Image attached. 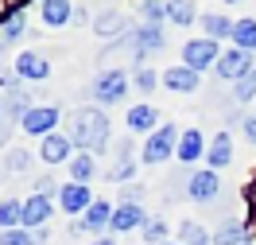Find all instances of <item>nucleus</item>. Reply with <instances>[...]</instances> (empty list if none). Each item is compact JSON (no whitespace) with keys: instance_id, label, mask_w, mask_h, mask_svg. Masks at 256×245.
Here are the masks:
<instances>
[{"instance_id":"b1692460","label":"nucleus","mask_w":256,"mask_h":245,"mask_svg":"<svg viewBox=\"0 0 256 245\" xmlns=\"http://www.w3.org/2000/svg\"><path fill=\"white\" fill-rule=\"evenodd\" d=\"M244 241H248V229H244V222H237V218L222 222L218 233H214V245H244Z\"/></svg>"},{"instance_id":"412c9836","label":"nucleus","mask_w":256,"mask_h":245,"mask_svg":"<svg viewBox=\"0 0 256 245\" xmlns=\"http://www.w3.org/2000/svg\"><path fill=\"white\" fill-rule=\"evenodd\" d=\"M94 32L101 39H112V35H128V20L116 12V8H101L94 16Z\"/></svg>"},{"instance_id":"7ed1b4c3","label":"nucleus","mask_w":256,"mask_h":245,"mask_svg":"<svg viewBox=\"0 0 256 245\" xmlns=\"http://www.w3.org/2000/svg\"><path fill=\"white\" fill-rule=\"evenodd\" d=\"M58 121H62V113H58L54 105H32L28 113L20 117V129L28 132V136H39V140H47L50 132H58Z\"/></svg>"},{"instance_id":"473e14b6","label":"nucleus","mask_w":256,"mask_h":245,"mask_svg":"<svg viewBox=\"0 0 256 245\" xmlns=\"http://www.w3.org/2000/svg\"><path fill=\"white\" fill-rule=\"evenodd\" d=\"M163 237H167V222H163V218H148L144 241H148V245H163Z\"/></svg>"},{"instance_id":"4c0bfd02","label":"nucleus","mask_w":256,"mask_h":245,"mask_svg":"<svg viewBox=\"0 0 256 245\" xmlns=\"http://www.w3.org/2000/svg\"><path fill=\"white\" fill-rule=\"evenodd\" d=\"M32 195H54V179H50V175H43V179H39V183H35V191H32Z\"/></svg>"},{"instance_id":"72a5a7b5","label":"nucleus","mask_w":256,"mask_h":245,"mask_svg":"<svg viewBox=\"0 0 256 245\" xmlns=\"http://www.w3.org/2000/svg\"><path fill=\"white\" fill-rule=\"evenodd\" d=\"M140 12L148 16V24H160V20H167V4L163 0H148V4H140Z\"/></svg>"},{"instance_id":"c756f323","label":"nucleus","mask_w":256,"mask_h":245,"mask_svg":"<svg viewBox=\"0 0 256 245\" xmlns=\"http://www.w3.org/2000/svg\"><path fill=\"white\" fill-rule=\"evenodd\" d=\"M252 98H256V66L233 86V101H252Z\"/></svg>"},{"instance_id":"a878e982","label":"nucleus","mask_w":256,"mask_h":245,"mask_svg":"<svg viewBox=\"0 0 256 245\" xmlns=\"http://www.w3.org/2000/svg\"><path fill=\"white\" fill-rule=\"evenodd\" d=\"M233 47L237 51H256V20H237V28H233Z\"/></svg>"},{"instance_id":"6e6552de","label":"nucleus","mask_w":256,"mask_h":245,"mask_svg":"<svg viewBox=\"0 0 256 245\" xmlns=\"http://www.w3.org/2000/svg\"><path fill=\"white\" fill-rule=\"evenodd\" d=\"M12 74H16L20 82H47L50 63H47V55H43V51H20Z\"/></svg>"},{"instance_id":"423d86ee","label":"nucleus","mask_w":256,"mask_h":245,"mask_svg":"<svg viewBox=\"0 0 256 245\" xmlns=\"http://www.w3.org/2000/svg\"><path fill=\"white\" fill-rule=\"evenodd\" d=\"M128 86L132 82H128L124 70H101L97 82H94V101L97 105H116V101H124Z\"/></svg>"},{"instance_id":"7c9ffc66","label":"nucleus","mask_w":256,"mask_h":245,"mask_svg":"<svg viewBox=\"0 0 256 245\" xmlns=\"http://www.w3.org/2000/svg\"><path fill=\"white\" fill-rule=\"evenodd\" d=\"M160 82H163V78L156 74V70H152V66H140V70H136V78H132V86H136L140 94H152Z\"/></svg>"},{"instance_id":"9b49d317","label":"nucleus","mask_w":256,"mask_h":245,"mask_svg":"<svg viewBox=\"0 0 256 245\" xmlns=\"http://www.w3.org/2000/svg\"><path fill=\"white\" fill-rule=\"evenodd\" d=\"M148 226V210L140 202H116L112 210V233H132V229H144Z\"/></svg>"},{"instance_id":"20e7f679","label":"nucleus","mask_w":256,"mask_h":245,"mask_svg":"<svg viewBox=\"0 0 256 245\" xmlns=\"http://www.w3.org/2000/svg\"><path fill=\"white\" fill-rule=\"evenodd\" d=\"M124 43H128V51H132V59L136 63H144L152 51H160L163 47V28L160 24H140V28H132V32L124 35Z\"/></svg>"},{"instance_id":"cd10ccee","label":"nucleus","mask_w":256,"mask_h":245,"mask_svg":"<svg viewBox=\"0 0 256 245\" xmlns=\"http://www.w3.org/2000/svg\"><path fill=\"white\" fill-rule=\"evenodd\" d=\"M167 20L178 24V28H186V24L198 20V8H194L190 0H171V4H167Z\"/></svg>"},{"instance_id":"ddd939ff","label":"nucleus","mask_w":256,"mask_h":245,"mask_svg":"<svg viewBox=\"0 0 256 245\" xmlns=\"http://www.w3.org/2000/svg\"><path fill=\"white\" fill-rule=\"evenodd\" d=\"M39 160L50 163V167H54V163H70V160H74V144H70V136H66V132H50L47 140L39 144Z\"/></svg>"},{"instance_id":"a18cd8bd","label":"nucleus","mask_w":256,"mask_h":245,"mask_svg":"<svg viewBox=\"0 0 256 245\" xmlns=\"http://www.w3.org/2000/svg\"><path fill=\"white\" fill-rule=\"evenodd\" d=\"M0 51H4V47H0Z\"/></svg>"},{"instance_id":"9d476101","label":"nucleus","mask_w":256,"mask_h":245,"mask_svg":"<svg viewBox=\"0 0 256 245\" xmlns=\"http://www.w3.org/2000/svg\"><path fill=\"white\" fill-rule=\"evenodd\" d=\"M58 206H62L70 218H82V214L94 206V195H90V187H82V183H62V187H58Z\"/></svg>"},{"instance_id":"c85d7f7f","label":"nucleus","mask_w":256,"mask_h":245,"mask_svg":"<svg viewBox=\"0 0 256 245\" xmlns=\"http://www.w3.org/2000/svg\"><path fill=\"white\" fill-rule=\"evenodd\" d=\"M24 12H28V8L20 4L16 12L8 16V24L0 28V47H4V43H12V39H20V35H24Z\"/></svg>"},{"instance_id":"393cba45","label":"nucleus","mask_w":256,"mask_h":245,"mask_svg":"<svg viewBox=\"0 0 256 245\" xmlns=\"http://www.w3.org/2000/svg\"><path fill=\"white\" fill-rule=\"evenodd\" d=\"M178 245H214V237L206 233L202 222H190V218H186V222L178 226Z\"/></svg>"},{"instance_id":"5701e85b","label":"nucleus","mask_w":256,"mask_h":245,"mask_svg":"<svg viewBox=\"0 0 256 245\" xmlns=\"http://www.w3.org/2000/svg\"><path fill=\"white\" fill-rule=\"evenodd\" d=\"M66 171H70V183H82V187H90V179L97 175V160L90 152H74V160L66 163Z\"/></svg>"},{"instance_id":"a211bd4d","label":"nucleus","mask_w":256,"mask_h":245,"mask_svg":"<svg viewBox=\"0 0 256 245\" xmlns=\"http://www.w3.org/2000/svg\"><path fill=\"white\" fill-rule=\"evenodd\" d=\"M132 175H136V152H132V144H120V148H116V160H112V167L105 171V179L124 187Z\"/></svg>"},{"instance_id":"f8f14e48","label":"nucleus","mask_w":256,"mask_h":245,"mask_svg":"<svg viewBox=\"0 0 256 245\" xmlns=\"http://www.w3.org/2000/svg\"><path fill=\"white\" fill-rule=\"evenodd\" d=\"M50 214H54V202L47 195H28L24 198V229H47Z\"/></svg>"},{"instance_id":"4468645a","label":"nucleus","mask_w":256,"mask_h":245,"mask_svg":"<svg viewBox=\"0 0 256 245\" xmlns=\"http://www.w3.org/2000/svg\"><path fill=\"white\" fill-rule=\"evenodd\" d=\"M198 82H202V74L190 70V66H182V63L163 70V86H167L171 94H194V90H198Z\"/></svg>"},{"instance_id":"2f4dec72","label":"nucleus","mask_w":256,"mask_h":245,"mask_svg":"<svg viewBox=\"0 0 256 245\" xmlns=\"http://www.w3.org/2000/svg\"><path fill=\"white\" fill-rule=\"evenodd\" d=\"M0 245H39L32 229H0Z\"/></svg>"},{"instance_id":"6ab92c4d","label":"nucleus","mask_w":256,"mask_h":245,"mask_svg":"<svg viewBox=\"0 0 256 245\" xmlns=\"http://www.w3.org/2000/svg\"><path fill=\"white\" fill-rule=\"evenodd\" d=\"M206 163H210V171H222V167H229V163H233V140H229V132H225V129L210 140Z\"/></svg>"},{"instance_id":"4be33fe9","label":"nucleus","mask_w":256,"mask_h":245,"mask_svg":"<svg viewBox=\"0 0 256 245\" xmlns=\"http://www.w3.org/2000/svg\"><path fill=\"white\" fill-rule=\"evenodd\" d=\"M198 24H202L206 39H214V43H222V39H233V28H237V20L222 16V12H210V16H202Z\"/></svg>"},{"instance_id":"f3484780","label":"nucleus","mask_w":256,"mask_h":245,"mask_svg":"<svg viewBox=\"0 0 256 245\" xmlns=\"http://www.w3.org/2000/svg\"><path fill=\"white\" fill-rule=\"evenodd\" d=\"M206 148H210V144H206V136H202V132H198V129H186L182 136H178L175 156L186 163V167H190V163H198L202 156H206Z\"/></svg>"},{"instance_id":"1a4fd4ad","label":"nucleus","mask_w":256,"mask_h":245,"mask_svg":"<svg viewBox=\"0 0 256 245\" xmlns=\"http://www.w3.org/2000/svg\"><path fill=\"white\" fill-rule=\"evenodd\" d=\"M218 195H222V175H218V171H210V167L190 171V179H186V198H194V202H214Z\"/></svg>"},{"instance_id":"a19ab883","label":"nucleus","mask_w":256,"mask_h":245,"mask_svg":"<svg viewBox=\"0 0 256 245\" xmlns=\"http://www.w3.org/2000/svg\"><path fill=\"white\" fill-rule=\"evenodd\" d=\"M90 245H116L112 237H97V241H90Z\"/></svg>"},{"instance_id":"79ce46f5","label":"nucleus","mask_w":256,"mask_h":245,"mask_svg":"<svg viewBox=\"0 0 256 245\" xmlns=\"http://www.w3.org/2000/svg\"><path fill=\"white\" fill-rule=\"evenodd\" d=\"M163 245H178V241H163Z\"/></svg>"},{"instance_id":"dca6fc26","label":"nucleus","mask_w":256,"mask_h":245,"mask_svg":"<svg viewBox=\"0 0 256 245\" xmlns=\"http://www.w3.org/2000/svg\"><path fill=\"white\" fill-rule=\"evenodd\" d=\"M112 210H116L112 202H105V198H94V206L82 214L78 222H82V229H86V233H101V229H109V226H112Z\"/></svg>"},{"instance_id":"c03bdc74","label":"nucleus","mask_w":256,"mask_h":245,"mask_svg":"<svg viewBox=\"0 0 256 245\" xmlns=\"http://www.w3.org/2000/svg\"><path fill=\"white\" fill-rule=\"evenodd\" d=\"M0 109H4V105H0Z\"/></svg>"},{"instance_id":"ea45409f","label":"nucleus","mask_w":256,"mask_h":245,"mask_svg":"<svg viewBox=\"0 0 256 245\" xmlns=\"http://www.w3.org/2000/svg\"><path fill=\"white\" fill-rule=\"evenodd\" d=\"M20 4H8V0H0V28H4V24H8V16H12V12H16Z\"/></svg>"},{"instance_id":"aec40b11","label":"nucleus","mask_w":256,"mask_h":245,"mask_svg":"<svg viewBox=\"0 0 256 245\" xmlns=\"http://www.w3.org/2000/svg\"><path fill=\"white\" fill-rule=\"evenodd\" d=\"M74 12H78V4H70V0H43V4H39V20H43L47 28H62V24H70Z\"/></svg>"},{"instance_id":"58836bf2","label":"nucleus","mask_w":256,"mask_h":245,"mask_svg":"<svg viewBox=\"0 0 256 245\" xmlns=\"http://www.w3.org/2000/svg\"><path fill=\"white\" fill-rule=\"evenodd\" d=\"M244 136H248V144H256V113L244 117Z\"/></svg>"},{"instance_id":"0eeeda50","label":"nucleus","mask_w":256,"mask_h":245,"mask_svg":"<svg viewBox=\"0 0 256 245\" xmlns=\"http://www.w3.org/2000/svg\"><path fill=\"white\" fill-rule=\"evenodd\" d=\"M252 66L256 63H252V55H248V51H237V47H233V51H222V59H218V66H214V74H218L222 82H233V86H237Z\"/></svg>"},{"instance_id":"39448f33","label":"nucleus","mask_w":256,"mask_h":245,"mask_svg":"<svg viewBox=\"0 0 256 245\" xmlns=\"http://www.w3.org/2000/svg\"><path fill=\"white\" fill-rule=\"evenodd\" d=\"M222 59V43H214V39H190V43H182V66H190V70H210V66H218Z\"/></svg>"},{"instance_id":"37998d69","label":"nucleus","mask_w":256,"mask_h":245,"mask_svg":"<svg viewBox=\"0 0 256 245\" xmlns=\"http://www.w3.org/2000/svg\"><path fill=\"white\" fill-rule=\"evenodd\" d=\"M244 245H252V237H248V241H244Z\"/></svg>"},{"instance_id":"f704fd0d","label":"nucleus","mask_w":256,"mask_h":245,"mask_svg":"<svg viewBox=\"0 0 256 245\" xmlns=\"http://www.w3.org/2000/svg\"><path fill=\"white\" fill-rule=\"evenodd\" d=\"M16 125H20L16 117H8L4 109H0V148H4L8 140H12V129H16Z\"/></svg>"},{"instance_id":"c9c22d12","label":"nucleus","mask_w":256,"mask_h":245,"mask_svg":"<svg viewBox=\"0 0 256 245\" xmlns=\"http://www.w3.org/2000/svg\"><path fill=\"white\" fill-rule=\"evenodd\" d=\"M24 167H28V152H20V148H16V152H8V171H16V175H20Z\"/></svg>"},{"instance_id":"2eb2a0df","label":"nucleus","mask_w":256,"mask_h":245,"mask_svg":"<svg viewBox=\"0 0 256 245\" xmlns=\"http://www.w3.org/2000/svg\"><path fill=\"white\" fill-rule=\"evenodd\" d=\"M124 125H128V132H152L160 129V109L156 105H148V101H140V105H132L124 113Z\"/></svg>"},{"instance_id":"e433bc0d","label":"nucleus","mask_w":256,"mask_h":245,"mask_svg":"<svg viewBox=\"0 0 256 245\" xmlns=\"http://www.w3.org/2000/svg\"><path fill=\"white\" fill-rule=\"evenodd\" d=\"M140 195H144V191H140V187H132V183L120 187V202H140Z\"/></svg>"},{"instance_id":"bb28decb","label":"nucleus","mask_w":256,"mask_h":245,"mask_svg":"<svg viewBox=\"0 0 256 245\" xmlns=\"http://www.w3.org/2000/svg\"><path fill=\"white\" fill-rule=\"evenodd\" d=\"M24 226V202L20 198H4L0 202V229H20Z\"/></svg>"},{"instance_id":"f03ea898","label":"nucleus","mask_w":256,"mask_h":245,"mask_svg":"<svg viewBox=\"0 0 256 245\" xmlns=\"http://www.w3.org/2000/svg\"><path fill=\"white\" fill-rule=\"evenodd\" d=\"M178 136H182V132H178L175 125H160V129H156V132L144 140V148H140V160L152 163V167H160L163 160H171V156H175Z\"/></svg>"},{"instance_id":"f257e3e1","label":"nucleus","mask_w":256,"mask_h":245,"mask_svg":"<svg viewBox=\"0 0 256 245\" xmlns=\"http://www.w3.org/2000/svg\"><path fill=\"white\" fill-rule=\"evenodd\" d=\"M109 132H112L109 113H101L97 105H82V109H74L66 117V136H70V144L78 152H90V156L105 152L109 148Z\"/></svg>"}]
</instances>
